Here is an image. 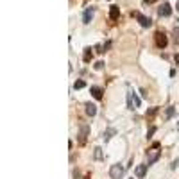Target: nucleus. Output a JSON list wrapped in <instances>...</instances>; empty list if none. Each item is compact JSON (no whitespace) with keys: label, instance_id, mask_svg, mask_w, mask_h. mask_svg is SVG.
<instances>
[{"label":"nucleus","instance_id":"obj_15","mask_svg":"<svg viewBox=\"0 0 179 179\" xmlns=\"http://www.w3.org/2000/svg\"><path fill=\"white\" fill-rule=\"evenodd\" d=\"M84 86H86V82H84V81H77V82L74 84V88H75V90H81V88H84Z\"/></svg>","mask_w":179,"mask_h":179},{"label":"nucleus","instance_id":"obj_10","mask_svg":"<svg viewBox=\"0 0 179 179\" xmlns=\"http://www.w3.org/2000/svg\"><path fill=\"white\" fill-rule=\"evenodd\" d=\"M120 16V9L117 7V6H111V9H109V18L111 20H117Z\"/></svg>","mask_w":179,"mask_h":179},{"label":"nucleus","instance_id":"obj_11","mask_svg":"<svg viewBox=\"0 0 179 179\" xmlns=\"http://www.w3.org/2000/svg\"><path fill=\"white\" fill-rule=\"evenodd\" d=\"M131 95H132V104H134V107H140V106H142V99H140L136 93H134L132 90H131Z\"/></svg>","mask_w":179,"mask_h":179},{"label":"nucleus","instance_id":"obj_23","mask_svg":"<svg viewBox=\"0 0 179 179\" xmlns=\"http://www.w3.org/2000/svg\"><path fill=\"white\" fill-rule=\"evenodd\" d=\"M175 9H177V11H179V0H177V7H175Z\"/></svg>","mask_w":179,"mask_h":179},{"label":"nucleus","instance_id":"obj_6","mask_svg":"<svg viewBox=\"0 0 179 179\" xmlns=\"http://www.w3.org/2000/svg\"><path fill=\"white\" fill-rule=\"evenodd\" d=\"M93 7H88L86 11H84V14H82V21L84 24H90V21H92V18H93Z\"/></svg>","mask_w":179,"mask_h":179},{"label":"nucleus","instance_id":"obj_9","mask_svg":"<svg viewBox=\"0 0 179 179\" xmlns=\"http://www.w3.org/2000/svg\"><path fill=\"white\" fill-rule=\"evenodd\" d=\"M158 13H160V16H170V13H172L170 4H167V2H165V4L160 7V11H158Z\"/></svg>","mask_w":179,"mask_h":179},{"label":"nucleus","instance_id":"obj_13","mask_svg":"<svg viewBox=\"0 0 179 179\" xmlns=\"http://www.w3.org/2000/svg\"><path fill=\"white\" fill-rule=\"evenodd\" d=\"M113 134H115V129H107V131H106V134H104V140L107 142L111 136H113Z\"/></svg>","mask_w":179,"mask_h":179},{"label":"nucleus","instance_id":"obj_4","mask_svg":"<svg viewBox=\"0 0 179 179\" xmlns=\"http://www.w3.org/2000/svg\"><path fill=\"white\" fill-rule=\"evenodd\" d=\"M147 168H149V165H138V167H136V170H134L136 177H138V179H143V177H145V174H147Z\"/></svg>","mask_w":179,"mask_h":179},{"label":"nucleus","instance_id":"obj_12","mask_svg":"<svg viewBox=\"0 0 179 179\" xmlns=\"http://www.w3.org/2000/svg\"><path fill=\"white\" fill-rule=\"evenodd\" d=\"M160 156H161V154H160V150H156V152H154V154L150 156V158H149V165H154L156 161L160 160Z\"/></svg>","mask_w":179,"mask_h":179},{"label":"nucleus","instance_id":"obj_8","mask_svg":"<svg viewBox=\"0 0 179 179\" xmlns=\"http://www.w3.org/2000/svg\"><path fill=\"white\" fill-rule=\"evenodd\" d=\"M92 95H93L97 100H102V97H104L102 88H99V86H92Z\"/></svg>","mask_w":179,"mask_h":179},{"label":"nucleus","instance_id":"obj_18","mask_svg":"<svg viewBox=\"0 0 179 179\" xmlns=\"http://www.w3.org/2000/svg\"><path fill=\"white\" fill-rule=\"evenodd\" d=\"M102 66H104V63L102 61H97L95 63V70H102Z\"/></svg>","mask_w":179,"mask_h":179},{"label":"nucleus","instance_id":"obj_22","mask_svg":"<svg viewBox=\"0 0 179 179\" xmlns=\"http://www.w3.org/2000/svg\"><path fill=\"white\" fill-rule=\"evenodd\" d=\"M175 63L179 64V54H175Z\"/></svg>","mask_w":179,"mask_h":179},{"label":"nucleus","instance_id":"obj_14","mask_svg":"<svg viewBox=\"0 0 179 179\" xmlns=\"http://www.w3.org/2000/svg\"><path fill=\"white\" fill-rule=\"evenodd\" d=\"M92 59V49H86V52H84V61H90Z\"/></svg>","mask_w":179,"mask_h":179},{"label":"nucleus","instance_id":"obj_2","mask_svg":"<svg viewBox=\"0 0 179 179\" xmlns=\"http://www.w3.org/2000/svg\"><path fill=\"white\" fill-rule=\"evenodd\" d=\"M154 41H156V45H158L160 49H165V47H167V43H168L167 36H165L161 31H158V32H156V36H154Z\"/></svg>","mask_w":179,"mask_h":179},{"label":"nucleus","instance_id":"obj_19","mask_svg":"<svg viewBox=\"0 0 179 179\" xmlns=\"http://www.w3.org/2000/svg\"><path fill=\"white\" fill-rule=\"evenodd\" d=\"M154 132H156V127H150V129H149V138L152 136V134H154Z\"/></svg>","mask_w":179,"mask_h":179},{"label":"nucleus","instance_id":"obj_7","mask_svg":"<svg viewBox=\"0 0 179 179\" xmlns=\"http://www.w3.org/2000/svg\"><path fill=\"white\" fill-rule=\"evenodd\" d=\"M84 107H86V115H88V117H95V115H97V106H95V104L88 102Z\"/></svg>","mask_w":179,"mask_h":179},{"label":"nucleus","instance_id":"obj_1","mask_svg":"<svg viewBox=\"0 0 179 179\" xmlns=\"http://www.w3.org/2000/svg\"><path fill=\"white\" fill-rule=\"evenodd\" d=\"M109 175H111V179H122V175H124V167L122 165H113L109 168Z\"/></svg>","mask_w":179,"mask_h":179},{"label":"nucleus","instance_id":"obj_21","mask_svg":"<svg viewBox=\"0 0 179 179\" xmlns=\"http://www.w3.org/2000/svg\"><path fill=\"white\" fill-rule=\"evenodd\" d=\"M145 4H154V2H158V0H143Z\"/></svg>","mask_w":179,"mask_h":179},{"label":"nucleus","instance_id":"obj_5","mask_svg":"<svg viewBox=\"0 0 179 179\" xmlns=\"http://www.w3.org/2000/svg\"><path fill=\"white\" fill-rule=\"evenodd\" d=\"M136 20L140 21V25H142V27H150V18L143 16L142 13H136Z\"/></svg>","mask_w":179,"mask_h":179},{"label":"nucleus","instance_id":"obj_20","mask_svg":"<svg viewBox=\"0 0 179 179\" xmlns=\"http://www.w3.org/2000/svg\"><path fill=\"white\" fill-rule=\"evenodd\" d=\"M174 34H175V41H179V29H175Z\"/></svg>","mask_w":179,"mask_h":179},{"label":"nucleus","instance_id":"obj_3","mask_svg":"<svg viewBox=\"0 0 179 179\" xmlns=\"http://www.w3.org/2000/svg\"><path fill=\"white\" fill-rule=\"evenodd\" d=\"M88 132H90V127L86 125V124H82L81 125V129H79V145H84L86 143V140H88Z\"/></svg>","mask_w":179,"mask_h":179},{"label":"nucleus","instance_id":"obj_17","mask_svg":"<svg viewBox=\"0 0 179 179\" xmlns=\"http://www.w3.org/2000/svg\"><path fill=\"white\" fill-rule=\"evenodd\" d=\"M174 113H175V109H174V107H168V109H167V117H168V118L174 117Z\"/></svg>","mask_w":179,"mask_h":179},{"label":"nucleus","instance_id":"obj_16","mask_svg":"<svg viewBox=\"0 0 179 179\" xmlns=\"http://www.w3.org/2000/svg\"><path fill=\"white\" fill-rule=\"evenodd\" d=\"M95 160H102V152H100V149H99V147L95 149Z\"/></svg>","mask_w":179,"mask_h":179}]
</instances>
